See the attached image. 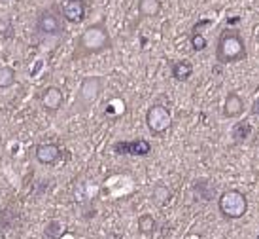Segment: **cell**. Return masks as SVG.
<instances>
[{
    "label": "cell",
    "mask_w": 259,
    "mask_h": 239,
    "mask_svg": "<svg viewBox=\"0 0 259 239\" xmlns=\"http://www.w3.org/2000/svg\"><path fill=\"white\" fill-rule=\"evenodd\" d=\"M138 14L142 17H155L161 14V0H138Z\"/></svg>",
    "instance_id": "cell-14"
},
{
    "label": "cell",
    "mask_w": 259,
    "mask_h": 239,
    "mask_svg": "<svg viewBox=\"0 0 259 239\" xmlns=\"http://www.w3.org/2000/svg\"><path fill=\"white\" fill-rule=\"evenodd\" d=\"M170 73H172V78L178 80V82H186L193 76V65L186 61V59H180V61H174L170 65Z\"/></svg>",
    "instance_id": "cell-13"
},
{
    "label": "cell",
    "mask_w": 259,
    "mask_h": 239,
    "mask_svg": "<svg viewBox=\"0 0 259 239\" xmlns=\"http://www.w3.org/2000/svg\"><path fill=\"white\" fill-rule=\"evenodd\" d=\"M63 103H65V95L61 87L48 86L40 91V105L46 112H57L63 109Z\"/></svg>",
    "instance_id": "cell-8"
},
{
    "label": "cell",
    "mask_w": 259,
    "mask_h": 239,
    "mask_svg": "<svg viewBox=\"0 0 259 239\" xmlns=\"http://www.w3.org/2000/svg\"><path fill=\"white\" fill-rule=\"evenodd\" d=\"M244 110H246V105H244V99L240 95L235 93V91L227 93L225 101H223V116L231 118V120L233 118H240L244 114Z\"/></svg>",
    "instance_id": "cell-11"
},
{
    "label": "cell",
    "mask_w": 259,
    "mask_h": 239,
    "mask_svg": "<svg viewBox=\"0 0 259 239\" xmlns=\"http://www.w3.org/2000/svg\"><path fill=\"white\" fill-rule=\"evenodd\" d=\"M193 192L199 199H204V201L216 199V188L208 179H197L193 184Z\"/></svg>",
    "instance_id": "cell-12"
},
{
    "label": "cell",
    "mask_w": 259,
    "mask_h": 239,
    "mask_svg": "<svg viewBox=\"0 0 259 239\" xmlns=\"http://www.w3.org/2000/svg\"><path fill=\"white\" fill-rule=\"evenodd\" d=\"M218 207L223 218L238 220L248 213V197L240 190H225L218 197Z\"/></svg>",
    "instance_id": "cell-4"
},
{
    "label": "cell",
    "mask_w": 259,
    "mask_h": 239,
    "mask_svg": "<svg viewBox=\"0 0 259 239\" xmlns=\"http://www.w3.org/2000/svg\"><path fill=\"white\" fill-rule=\"evenodd\" d=\"M115 154H129V156H148L151 152V145L144 139H137V141H119L114 145Z\"/></svg>",
    "instance_id": "cell-9"
},
{
    "label": "cell",
    "mask_w": 259,
    "mask_h": 239,
    "mask_svg": "<svg viewBox=\"0 0 259 239\" xmlns=\"http://www.w3.org/2000/svg\"><path fill=\"white\" fill-rule=\"evenodd\" d=\"M170 197H172V192H170L168 186H165V184H157V186L153 188V192H151V199H153V203L159 205V207L168 205V203H170Z\"/></svg>",
    "instance_id": "cell-15"
},
{
    "label": "cell",
    "mask_w": 259,
    "mask_h": 239,
    "mask_svg": "<svg viewBox=\"0 0 259 239\" xmlns=\"http://www.w3.org/2000/svg\"><path fill=\"white\" fill-rule=\"evenodd\" d=\"M17 82V71L14 66H0V89H8Z\"/></svg>",
    "instance_id": "cell-18"
},
{
    "label": "cell",
    "mask_w": 259,
    "mask_h": 239,
    "mask_svg": "<svg viewBox=\"0 0 259 239\" xmlns=\"http://www.w3.org/2000/svg\"><path fill=\"white\" fill-rule=\"evenodd\" d=\"M110 48H112V37H110L106 25L102 21L93 23L78 37L74 57H87V55L102 53Z\"/></svg>",
    "instance_id": "cell-1"
},
{
    "label": "cell",
    "mask_w": 259,
    "mask_h": 239,
    "mask_svg": "<svg viewBox=\"0 0 259 239\" xmlns=\"http://www.w3.org/2000/svg\"><path fill=\"white\" fill-rule=\"evenodd\" d=\"M255 239H259V235H257V237H255Z\"/></svg>",
    "instance_id": "cell-22"
},
{
    "label": "cell",
    "mask_w": 259,
    "mask_h": 239,
    "mask_svg": "<svg viewBox=\"0 0 259 239\" xmlns=\"http://www.w3.org/2000/svg\"><path fill=\"white\" fill-rule=\"evenodd\" d=\"M34 156H36L38 163H42V165H55L63 156V150L55 143H44V145L36 146Z\"/></svg>",
    "instance_id": "cell-10"
},
{
    "label": "cell",
    "mask_w": 259,
    "mask_h": 239,
    "mask_svg": "<svg viewBox=\"0 0 259 239\" xmlns=\"http://www.w3.org/2000/svg\"><path fill=\"white\" fill-rule=\"evenodd\" d=\"M189 42H191V48H193L195 51L206 50V46H208V40L202 37L201 32H193V35H191V38H189Z\"/></svg>",
    "instance_id": "cell-20"
},
{
    "label": "cell",
    "mask_w": 259,
    "mask_h": 239,
    "mask_svg": "<svg viewBox=\"0 0 259 239\" xmlns=\"http://www.w3.org/2000/svg\"><path fill=\"white\" fill-rule=\"evenodd\" d=\"M146 125L153 135H163L172 125V114L165 105H151L146 112Z\"/></svg>",
    "instance_id": "cell-5"
},
{
    "label": "cell",
    "mask_w": 259,
    "mask_h": 239,
    "mask_svg": "<svg viewBox=\"0 0 259 239\" xmlns=\"http://www.w3.org/2000/svg\"><path fill=\"white\" fill-rule=\"evenodd\" d=\"M36 30L44 37H59L65 35V23L63 15H59L53 8L42 10L36 17Z\"/></svg>",
    "instance_id": "cell-6"
},
{
    "label": "cell",
    "mask_w": 259,
    "mask_h": 239,
    "mask_svg": "<svg viewBox=\"0 0 259 239\" xmlns=\"http://www.w3.org/2000/svg\"><path fill=\"white\" fill-rule=\"evenodd\" d=\"M246 57H248V51H246L244 38L240 37V32L231 29L222 30L216 46L218 63L229 65V63H237V61H242Z\"/></svg>",
    "instance_id": "cell-2"
},
{
    "label": "cell",
    "mask_w": 259,
    "mask_h": 239,
    "mask_svg": "<svg viewBox=\"0 0 259 239\" xmlns=\"http://www.w3.org/2000/svg\"><path fill=\"white\" fill-rule=\"evenodd\" d=\"M250 133H252V125L242 120V122H237L233 125V129H231V137L235 143H244L246 139L250 137Z\"/></svg>",
    "instance_id": "cell-16"
},
{
    "label": "cell",
    "mask_w": 259,
    "mask_h": 239,
    "mask_svg": "<svg viewBox=\"0 0 259 239\" xmlns=\"http://www.w3.org/2000/svg\"><path fill=\"white\" fill-rule=\"evenodd\" d=\"M61 230H63V224L59 220H50L48 226L44 228L42 239H59L61 235Z\"/></svg>",
    "instance_id": "cell-19"
},
{
    "label": "cell",
    "mask_w": 259,
    "mask_h": 239,
    "mask_svg": "<svg viewBox=\"0 0 259 239\" xmlns=\"http://www.w3.org/2000/svg\"><path fill=\"white\" fill-rule=\"evenodd\" d=\"M104 89V78L102 76H85L79 82L76 97H74V112L85 114L95 107Z\"/></svg>",
    "instance_id": "cell-3"
},
{
    "label": "cell",
    "mask_w": 259,
    "mask_h": 239,
    "mask_svg": "<svg viewBox=\"0 0 259 239\" xmlns=\"http://www.w3.org/2000/svg\"><path fill=\"white\" fill-rule=\"evenodd\" d=\"M252 114L253 116H259V99L252 105Z\"/></svg>",
    "instance_id": "cell-21"
},
{
    "label": "cell",
    "mask_w": 259,
    "mask_h": 239,
    "mask_svg": "<svg viewBox=\"0 0 259 239\" xmlns=\"http://www.w3.org/2000/svg\"><path fill=\"white\" fill-rule=\"evenodd\" d=\"M59 12L63 19L72 25H79L85 21L87 17V2L85 0H61Z\"/></svg>",
    "instance_id": "cell-7"
},
{
    "label": "cell",
    "mask_w": 259,
    "mask_h": 239,
    "mask_svg": "<svg viewBox=\"0 0 259 239\" xmlns=\"http://www.w3.org/2000/svg\"><path fill=\"white\" fill-rule=\"evenodd\" d=\"M155 230H157V220L151 217L150 213H144L138 217V232L142 235H151Z\"/></svg>",
    "instance_id": "cell-17"
}]
</instances>
